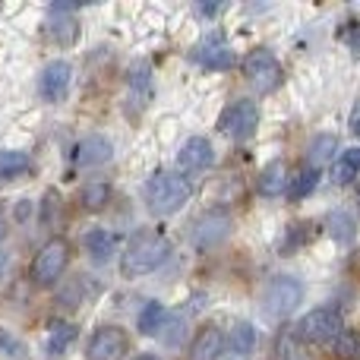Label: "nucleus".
Wrapping results in <instances>:
<instances>
[{
    "mask_svg": "<svg viewBox=\"0 0 360 360\" xmlns=\"http://www.w3.org/2000/svg\"><path fill=\"white\" fill-rule=\"evenodd\" d=\"M67 266H70V243L63 240V237H51V240L38 250L35 259H32V281H35L38 288H51L60 281Z\"/></svg>",
    "mask_w": 360,
    "mask_h": 360,
    "instance_id": "5",
    "label": "nucleus"
},
{
    "mask_svg": "<svg viewBox=\"0 0 360 360\" xmlns=\"http://www.w3.org/2000/svg\"><path fill=\"white\" fill-rule=\"evenodd\" d=\"M291 165L285 162V158H275V162H269L266 168H262V174H259V193L266 199H275V196H281V193H288L291 190Z\"/></svg>",
    "mask_w": 360,
    "mask_h": 360,
    "instance_id": "13",
    "label": "nucleus"
},
{
    "mask_svg": "<svg viewBox=\"0 0 360 360\" xmlns=\"http://www.w3.org/2000/svg\"><path fill=\"white\" fill-rule=\"evenodd\" d=\"M224 351V335L218 326H202V329L193 335L190 345V360H218Z\"/></svg>",
    "mask_w": 360,
    "mask_h": 360,
    "instance_id": "15",
    "label": "nucleus"
},
{
    "mask_svg": "<svg viewBox=\"0 0 360 360\" xmlns=\"http://www.w3.org/2000/svg\"><path fill=\"white\" fill-rule=\"evenodd\" d=\"M316 180H319L316 171H313V168H304L297 177L291 180V190H288V196H291L294 202H297V199H304V196H310L313 186H316Z\"/></svg>",
    "mask_w": 360,
    "mask_h": 360,
    "instance_id": "28",
    "label": "nucleus"
},
{
    "mask_svg": "<svg viewBox=\"0 0 360 360\" xmlns=\"http://www.w3.org/2000/svg\"><path fill=\"white\" fill-rule=\"evenodd\" d=\"M6 228H10V221H6V209L0 205V240L6 237Z\"/></svg>",
    "mask_w": 360,
    "mask_h": 360,
    "instance_id": "30",
    "label": "nucleus"
},
{
    "mask_svg": "<svg viewBox=\"0 0 360 360\" xmlns=\"http://www.w3.org/2000/svg\"><path fill=\"white\" fill-rule=\"evenodd\" d=\"M224 345H228V351L234 357H250L256 348V329L253 323H237L234 329H231V335L224 338Z\"/></svg>",
    "mask_w": 360,
    "mask_h": 360,
    "instance_id": "18",
    "label": "nucleus"
},
{
    "mask_svg": "<svg viewBox=\"0 0 360 360\" xmlns=\"http://www.w3.org/2000/svg\"><path fill=\"white\" fill-rule=\"evenodd\" d=\"M326 231H329L338 243H348V240H354V234H357V221H354V215H348L345 209H338L326 218Z\"/></svg>",
    "mask_w": 360,
    "mask_h": 360,
    "instance_id": "23",
    "label": "nucleus"
},
{
    "mask_svg": "<svg viewBox=\"0 0 360 360\" xmlns=\"http://www.w3.org/2000/svg\"><path fill=\"white\" fill-rule=\"evenodd\" d=\"M0 354H4V357H16V360H22V357H29V348H25L22 338H16L13 332L0 329Z\"/></svg>",
    "mask_w": 360,
    "mask_h": 360,
    "instance_id": "29",
    "label": "nucleus"
},
{
    "mask_svg": "<svg viewBox=\"0 0 360 360\" xmlns=\"http://www.w3.org/2000/svg\"><path fill=\"white\" fill-rule=\"evenodd\" d=\"M193 60L205 70H231L234 67V51L228 48L221 35H209L193 48Z\"/></svg>",
    "mask_w": 360,
    "mask_h": 360,
    "instance_id": "11",
    "label": "nucleus"
},
{
    "mask_svg": "<svg viewBox=\"0 0 360 360\" xmlns=\"http://www.w3.org/2000/svg\"><path fill=\"white\" fill-rule=\"evenodd\" d=\"M73 342H76V326L54 323L48 332V342H44V351H48V357H60Z\"/></svg>",
    "mask_w": 360,
    "mask_h": 360,
    "instance_id": "21",
    "label": "nucleus"
},
{
    "mask_svg": "<svg viewBox=\"0 0 360 360\" xmlns=\"http://www.w3.org/2000/svg\"><path fill=\"white\" fill-rule=\"evenodd\" d=\"M360 174V146H354V149L342 152V155L335 158V165H332V180H335L338 186L351 184Z\"/></svg>",
    "mask_w": 360,
    "mask_h": 360,
    "instance_id": "20",
    "label": "nucleus"
},
{
    "mask_svg": "<svg viewBox=\"0 0 360 360\" xmlns=\"http://www.w3.org/2000/svg\"><path fill=\"white\" fill-rule=\"evenodd\" d=\"M136 360H158V357H152V354H139Z\"/></svg>",
    "mask_w": 360,
    "mask_h": 360,
    "instance_id": "31",
    "label": "nucleus"
},
{
    "mask_svg": "<svg viewBox=\"0 0 360 360\" xmlns=\"http://www.w3.org/2000/svg\"><path fill=\"white\" fill-rule=\"evenodd\" d=\"M0 269H4V256H0Z\"/></svg>",
    "mask_w": 360,
    "mask_h": 360,
    "instance_id": "33",
    "label": "nucleus"
},
{
    "mask_svg": "<svg viewBox=\"0 0 360 360\" xmlns=\"http://www.w3.org/2000/svg\"><path fill=\"white\" fill-rule=\"evenodd\" d=\"M193 196V184L177 171H155L146 184V205L152 215L165 218L180 212Z\"/></svg>",
    "mask_w": 360,
    "mask_h": 360,
    "instance_id": "2",
    "label": "nucleus"
},
{
    "mask_svg": "<svg viewBox=\"0 0 360 360\" xmlns=\"http://www.w3.org/2000/svg\"><path fill=\"white\" fill-rule=\"evenodd\" d=\"M130 351V338L120 326H101L95 329V335L89 338L86 360H120Z\"/></svg>",
    "mask_w": 360,
    "mask_h": 360,
    "instance_id": "9",
    "label": "nucleus"
},
{
    "mask_svg": "<svg viewBox=\"0 0 360 360\" xmlns=\"http://www.w3.org/2000/svg\"><path fill=\"white\" fill-rule=\"evenodd\" d=\"M243 79H247V86L253 89L256 95H269L285 82V70H281L278 57H275L272 51L256 48V51H250L247 60H243Z\"/></svg>",
    "mask_w": 360,
    "mask_h": 360,
    "instance_id": "4",
    "label": "nucleus"
},
{
    "mask_svg": "<svg viewBox=\"0 0 360 360\" xmlns=\"http://www.w3.org/2000/svg\"><path fill=\"white\" fill-rule=\"evenodd\" d=\"M48 35L54 38L57 44H73L76 35H79V29H76V19H67V16H51L48 19Z\"/></svg>",
    "mask_w": 360,
    "mask_h": 360,
    "instance_id": "26",
    "label": "nucleus"
},
{
    "mask_svg": "<svg viewBox=\"0 0 360 360\" xmlns=\"http://www.w3.org/2000/svg\"><path fill=\"white\" fill-rule=\"evenodd\" d=\"M275 360H310L307 345L297 338L294 329H281L275 338Z\"/></svg>",
    "mask_w": 360,
    "mask_h": 360,
    "instance_id": "19",
    "label": "nucleus"
},
{
    "mask_svg": "<svg viewBox=\"0 0 360 360\" xmlns=\"http://www.w3.org/2000/svg\"><path fill=\"white\" fill-rule=\"evenodd\" d=\"M231 234V215L228 212H205L193 221V231H190V240L199 253H209V250L221 247Z\"/></svg>",
    "mask_w": 360,
    "mask_h": 360,
    "instance_id": "7",
    "label": "nucleus"
},
{
    "mask_svg": "<svg viewBox=\"0 0 360 360\" xmlns=\"http://www.w3.org/2000/svg\"><path fill=\"white\" fill-rule=\"evenodd\" d=\"M82 243H86L89 259L98 262V266L111 259V253L117 250V240H114V234H111V231H105V228H92L86 237H82Z\"/></svg>",
    "mask_w": 360,
    "mask_h": 360,
    "instance_id": "17",
    "label": "nucleus"
},
{
    "mask_svg": "<svg viewBox=\"0 0 360 360\" xmlns=\"http://www.w3.org/2000/svg\"><path fill=\"white\" fill-rule=\"evenodd\" d=\"M171 256V243L162 231H136L127 243L124 256H120V275L124 278H143V275L155 272L165 259Z\"/></svg>",
    "mask_w": 360,
    "mask_h": 360,
    "instance_id": "1",
    "label": "nucleus"
},
{
    "mask_svg": "<svg viewBox=\"0 0 360 360\" xmlns=\"http://www.w3.org/2000/svg\"><path fill=\"white\" fill-rule=\"evenodd\" d=\"M332 348H335V360H360V335L357 332H342L332 342Z\"/></svg>",
    "mask_w": 360,
    "mask_h": 360,
    "instance_id": "27",
    "label": "nucleus"
},
{
    "mask_svg": "<svg viewBox=\"0 0 360 360\" xmlns=\"http://www.w3.org/2000/svg\"><path fill=\"white\" fill-rule=\"evenodd\" d=\"M111 155H114L111 139L98 136V133L79 139V146H76V162H79L82 168H101V165L111 162Z\"/></svg>",
    "mask_w": 360,
    "mask_h": 360,
    "instance_id": "14",
    "label": "nucleus"
},
{
    "mask_svg": "<svg viewBox=\"0 0 360 360\" xmlns=\"http://www.w3.org/2000/svg\"><path fill=\"white\" fill-rule=\"evenodd\" d=\"M165 319H168V310L158 300H149L143 307V313H139V332L143 335H158L165 329Z\"/></svg>",
    "mask_w": 360,
    "mask_h": 360,
    "instance_id": "24",
    "label": "nucleus"
},
{
    "mask_svg": "<svg viewBox=\"0 0 360 360\" xmlns=\"http://www.w3.org/2000/svg\"><path fill=\"white\" fill-rule=\"evenodd\" d=\"M79 202L86 212H101L108 202H111V184H105V180H92V184L82 186L79 193Z\"/></svg>",
    "mask_w": 360,
    "mask_h": 360,
    "instance_id": "22",
    "label": "nucleus"
},
{
    "mask_svg": "<svg viewBox=\"0 0 360 360\" xmlns=\"http://www.w3.org/2000/svg\"><path fill=\"white\" fill-rule=\"evenodd\" d=\"M335 149H338V139L332 136V133H326V136H316V139L310 143V149H307V152H310V155H307L310 168L316 171L319 165H326V162L332 158V152H335Z\"/></svg>",
    "mask_w": 360,
    "mask_h": 360,
    "instance_id": "25",
    "label": "nucleus"
},
{
    "mask_svg": "<svg viewBox=\"0 0 360 360\" xmlns=\"http://www.w3.org/2000/svg\"><path fill=\"white\" fill-rule=\"evenodd\" d=\"M256 127H259V108H256V101H247V98L231 101V105L218 114V133H224V136L234 139V143L250 139L256 133Z\"/></svg>",
    "mask_w": 360,
    "mask_h": 360,
    "instance_id": "6",
    "label": "nucleus"
},
{
    "mask_svg": "<svg viewBox=\"0 0 360 360\" xmlns=\"http://www.w3.org/2000/svg\"><path fill=\"white\" fill-rule=\"evenodd\" d=\"M304 300V285L291 275H278L266 285V313L269 316H291Z\"/></svg>",
    "mask_w": 360,
    "mask_h": 360,
    "instance_id": "8",
    "label": "nucleus"
},
{
    "mask_svg": "<svg viewBox=\"0 0 360 360\" xmlns=\"http://www.w3.org/2000/svg\"><path fill=\"white\" fill-rule=\"evenodd\" d=\"M212 162H215V149H212V143L205 136H190L177 152V165L184 171H190V174L212 168Z\"/></svg>",
    "mask_w": 360,
    "mask_h": 360,
    "instance_id": "12",
    "label": "nucleus"
},
{
    "mask_svg": "<svg viewBox=\"0 0 360 360\" xmlns=\"http://www.w3.org/2000/svg\"><path fill=\"white\" fill-rule=\"evenodd\" d=\"M294 332H297V338L304 345H329L345 332V319L335 307H316V310L300 316Z\"/></svg>",
    "mask_w": 360,
    "mask_h": 360,
    "instance_id": "3",
    "label": "nucleus"
},
{
    "mask_svg": "<svg viewBox=\"0 0 360 360\" xmlns=\"http://www.w3.org/2000/svg\"><path fill=\"white\" fill-rule=\"evenodd\" d=\"M357 205H360V186H357Z\"/></svg>",
    "mask_w": 360,
    "mask_h": 360,
    "instance_id": "32",
    "label": "nucleus"
},
{
    "mask_svg": "<svg viewBox=\"0 0 360 360\" xmlns=\"http://www.w3.org/2000/svg\"><path fill=\"white\" fill-rule=\"evenodd\" d=\"M35 171V162L29 158V152L19 149H6L0 152V184H13V180H22Z\"/></svg>",
    "mask_w": 360,
    "mask_h": 360,
    "instance_id": "16",
    "label": "nucleus"
},
{
    "mask_svg": "<svg viewBox=\"0 0 360 360\" xmlns=\"http://www.w3.org/2000/svg\"><path fill=\"white\" fill-rule=\"evenodd\" d=\"M70 82H73V67H70V60L57 57V60L44 63L41 76H38V92L48 105H60L70 92Z\"/></svg>",
    "mask_w": 360,
    "mask_h": 360,
    "instance_id": "10",
    "label": "nucleus"
}]
</instances>
